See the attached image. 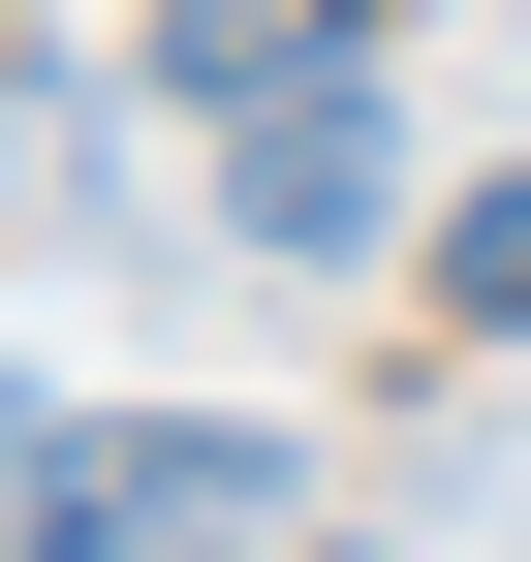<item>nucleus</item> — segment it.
Segmentation results:
<instances>
[{"label":"nucleus","mask_w":531,"mask_h":562,"mask_svg":"<svg viewBox=\"0 0 531 562\" xmlns=\"http://www.w3.org/2000/svg\"><path fill=\"white\" fill-rule=\"evenodd\" d=\"M32 562H313L282 438H32Z\"/></svg>","instance_id":"1"},{"label":"nucleus","mask_w":531,"mask_h":562,"mask_svg":"<svg viewBox=\"0 0 531 562\" xmlns=\"http://www.w3.org/2000/svg\"><path fill=\"white\" fill-rule=\"evenodd\" d=\"M375 188H407V157H375V94H344V63H313V94H250V250H313V281H344V250H375Z\"/></svg>","instance_id":"2"},{"label":"nucleus","mask_w":531,"mask_h":562,"mask_svg":"<svg viewBox=\"0 0 531 562\" xmlns=\"http://www.w3.org/2000/svg\"><path fill=\"white\" fill-rule=\"evenodd\" d=\"M344 32H375V0H188V32H157V94H313Z\"/></svg>","instance_id":"3"},{"label":"nucleus","mask_w":531,"mask_h":562,"mask_svg":"<svg viewBox=\"0 0 531 562\" xmlns=\"http://www.w3.org/2000/svg\"><path fill=\"white\" fill-rule=\"evenodd\" d=\"M438 313H470V344H531V157L470 188V220H438Z\"/></svg>","instance_id":"4"},{"label":"nucleus","mask_w":531,"mask_h":562,"mask_svg":"<svg viewBox=\"0 0 531 562\" xmlns=\"http://www.w3.org/2000/svg\"><path fill=\"white\" fill-rule=\"evenodd\" d=\"M32 438H63V406H32V375H0V501H32Z\"/></svg>","instance_id":"5"}]
</instances>
